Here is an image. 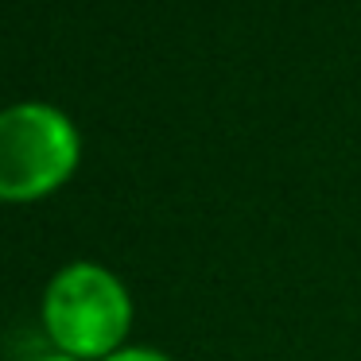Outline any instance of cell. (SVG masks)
<instances>
[{
	"instance_id": "cell-1",
	"label": "cell",
	"mask_w": 361,
	"mask_h": 361,
	"mask_svg": "<svg viewBox=\"0 0 361 361\" xmlns=\"http://www.w3.org/2000/svg\"><path fill=\"white\" fill-rule=\"evenodd\" d=\"M133 299L125 283L102 264L74 260L43 291V326L59 353L71 357H109L128 334Z\"/></svg>"
},
{
	"instance_id": "cell-2",
	"label": "cell",
	"mask_w": 361,
	"mask_h": 361,
	"mask_svg": "<svg viewBox=\"0 0 361 361\" xmlns=\"http://www.w3.org/2000/svg\"><path fill=\"white\" fill-rule=\"evenodd\" d=\"M78 128L63 109L20 102L0 109V198L32 202L78 167Z\"/></svg>"
},
{
	"instance_id": "cell-3",
	"label": "cell",
	"mask_w": 361,
	"mask_h": 361,
	"mask_svg": "<svg viewBox=\"0 0 361 361\" xmlns=\"http://www.w3.org/2000/svg\"><path fill=\"white\" fill-rule=\"evenodd\" d=\"M105 361H171V357L159 353V350H152V345H125V350L109 353Z\"/></svg>"
},
{
	"instance_id": "cell-4",
	"label": "cell",
	"mask_w": 361,
	"mask_h": 361,
	"mask_svg": "<svg viewBox=\"0 0 361 361\" xmlns=\"http://www.w3.org/2000/svg\"><path fill=\"white\" fill-rule=\"evenodd\" d=\"M35 361H78V357H71V353H43V357H35Z\"/></svg>"
}]
</instances>
